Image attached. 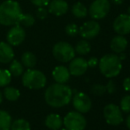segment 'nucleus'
I'll return each instance as SVG.
<instances>
[{
	"instance_id": "obj_30",
	"label": "nucleus",
	"mask_w": 130,
	"mask_h": 130,
	"mask_svg": "<svg viewBox=\"0 0 130 130\" xmlns=\"http://www.w3.org/2000/svg\"><path fill=\"white\" fill-rule=\"evenodd\" d=\"M91 92H92L93 95L95 96H103L104 93L106 92L105 89V86L102 85V84L96 83L94 84V85L91 87Z\"/></svg>"
},
{
	"instance_id": "obj_11",
	"label": "nucleus",
	"mask_w": 130,
	"mask_h": 130,
	"mask_svg": "<svg viewBox=\"0 0 130 130\" xmlns=\"http://www.w3.org/2000/svg\"><path fill=\"white\" fill-rule=\"evenodd\" d=\"M100 29H101V27L98 21H89L85 22L79 28V34L82 38L89 40L96 37L99 34Z\"/></svg>"
},
{
	"instance_id": "obj_27",
	"label": "nucleus",
	"mask_w": 130,
	"mask_h": 130,
	"mask_svg": "<svg viewBox=\"0 0 130 130\" xmlns=\"http://www.w3.org/2000/svg\"><path fill=\"white\" fill-rule=\"evenodd\" d=\"M12 80V74L10 71L6 69H0V87L8 85Z\"/></svg>"
},
{
	"instance_id": "obj_13",
	"label": "nucleus",
	"mask_w": 130,
	"mask_h": 130,
	"mask_svg": "<svg viewBox=\"0 0 130 130\" xmlns=\"http://www.w3.org/2000/svg\"><path fill=\"white\" fill-rule=\"evenodd\" d=\"M88 63L87 60L83 58H75L74 57L69 64L68 70L71 75L73 76H82L88 70Z\"/></svg>"
},
{
	"instance_id": "obj_25",
	"label": "nucleus",
	"mask_w": 130,
	"mask_h": 130,
	"mask_svg": "<svg viewBox=\"0 0 130 130\" xmlns=\"http://www.w3.org/2000/svg\"><path fill=\"white\" fill-rule=\"evenodd\" d=\"M4 95L9 101H16L20 98V91L13 87H7L4 90Z\"/></svg>"
},
{
	"instance_id": "obj_16",
	"label": "nucleus",
	"mask_w": 130,
	"mask_h": 130,
	"mask_svg": "<svg viewBox=\"0 0 130 130\" xmlns=\"http://www.w3.org/2000/svg\"><path fill=\"white\" fill-rule=\"evenodd\" d=\"M14 58V52L8 43H0V63L7 64L12 61Z\"/></svg>"
},
{
	"instance_id": "obj_26",
	"label": "nucleus",
	"mask_w": 130,
	"mask_h": 130,
	"mask_svg": "<svg viewBox=\"0 0 130 130\" xmlns=\"http://www.w3.org/2000/svg\"><path fill=\"white\" fill-rule=\"evenodd\" d=\"M12 130H30V124L28 121L23 119L16 120L11 124Z\"/></svg>"
},
{
	"instance_id": "obj_28",
	"label": "nucleus",
	"mask_w": 130,
	"mask_h": 130,
	"mask_svg": "<svg viewBox=\"0 0 130 130\" xmlns=\"http://www.w3.org/2000/svg\"><path fill=\"white\" fill-rule=\"evenodd\" d=\"M120 108L123 112L125 113L130 112V95L125 96L121 98L120 103Z\"/></svg>"
},
{
	"instance_id": "obj_7",
	"label": "nucleus",
	"mask_w": 130,
	"mask_h": 130,
	"mask_svg": "<svg viewBox=\"0 0 130 130\" xmlns=\"http://www.w3.org/2000/svg\"><path fill=\"white\" fill-rule=\"evenodd\" d=\"M104 117L109 125L119 126L123 122V113L120 108L115 104H108L104 107Z\"/></svg>"
},
{
	"instance_id": "obj_38",
	"label": "nucleus",
	"mask_w": 130,
	"mask_h": 130,
	"mask_svg": "<svg viewBox=\"0 0 130 130\" xmlns=\"http://www.w3.org/2000/svg\"><path fill=\"white\" fill-rule=\"evenodd\" d=\"M112 1L113 4H115V5H121L122 3H123V0H111Z\"/></svg>"
},
{
	"instance_id": "obj_29",
	"label": "nucleus",
	"mask_w": 130,
	"mask_h": 130,
	"mask_svg": "<svg viewBox=\"0 0 130 130\" xmlns=\"http://www.w3.org/2000/svg\"><path fill=\"white\" fill-rule=\"evenodd\" d=\"M66 34L69 36H75L79 34V27L76 24L74 23H69L66 26L65 28Z\"/></svg>"
},
{
	"instance_id": "obj_37",
	"label": "nucleus",
	"mask_w": 130,
	"mask_h": 130,
	"mask_svg": "<svg viewBox=\"0 0 130 130\" xmlns=\"http://www.w3.org/2000/svg\"><path fill=\"white\" fill-rule=\"evenodd\" d=\"M119 54H120V55H119V58H120V59L121 60V61H122V60H124V59H125V58H126V55L124 54L123 52L119 53Z\"/></svg>"
},
{
	"instance_id": "obj_10",
	"label": "nucleus",
	"mask_w": 130,
	"mask_h": 130,
	"mask_svg": "<svg viewBox=\"0 0 130 130\" xmlns=\"http://www.w3.org/2000/svg\"><path fill=\"white\" fill-rule=\"evenodd\" d=\"M26 38V32L24 28L20 25H14L10 30L8 31L6 35L7 43L11 46H18Z\"/></svg>"
},
{
	"instance_id": "obj_32",
	"label": "nucleus",
	"mask_w": 130,
	"mask_h": 130,
	"mask_svg": "<svg viewBox=\"0 0 130 130\" xmlns=\"http://www.w3.org/2000/svg\"><path fill=\"white\" fill-rule=\"evenodd\" d=\"M105 89H106V92H108L109 94L115 93V91H116V85H115L114 80H110L107 82V84L105 85Z\"/></svg>"
},
{
	"instance_id": "obj_31",
	"label": "nucleus",
	"mask_w": 130,
	"mask_h": 130,
	"mask_svg": "<svg viewBox=\"0 0 130 130\" xmlns=\"http://www.w3.org/2000/svg\"><path fill=\"white\" fill-rule=\"evenodd\" d=\"M48 10L45 8L44 6H39L36 11V15L38 19L40 20H44L48 16Z\"/></svg>"
},
{
	"instance_id": "obj_6",
	"label": "nucleus",
	"mask_w": 130,
	"mask_h": 130,
	"mask_svg": "<svg viewBox=\"0 0 130 130\" xmlns=\"http://www.w3.org/2000/svg\"><path fill=\"white\" fill-rule=\"evenodd\" d=\"M63 123L67 130H84L87 126V120L82 113L70 111L65 116Z\"/></svg>"
},
{
	"instance_id": "obj_1",
	"label": "nucleus",
	"mask_w": 130,
	"mask_h": 130,
	"mask_svg": "<svg viewBox=\"0 0 130 130\" xmlns=\"http://www.w3.org/2000/svg\"><path fill=\"white\" fill-rule=\"evenodd\" d=\"M73 90L65 83H54L46 89L44 94L45 101L50 106L60 108L70 103Z\"/></svg>"
},
{
	"instance_id": "obj_39",
	"label": "nucleus",
	"mask_w": 130,
	"mask_h": 130,
	"mask_svg": "<svg viewBox=\"0 0 130 130\" xmlns=\"http://www.w3.org/2000/svg\"><path fill=\"white\" fill-rule=\"evenodd\" d=\"M2 101H3V96H2V93H1V91H0V104H1Z\"/></svg>"
},
{
	"instance_id": "obj_19",
	"label": "nucleus",
	"mask_w": 130,
	"mask_h": 130,
	"mask_svg": "<svg viewBox=\"0 0 130 130\" xmlns=\"http://www.w3.org/2000/svg\"><path fill=\"white\" fill-rule=\"evenodd\" d=\"M21 64L27 68H33L36 65V57L34 53L26 52L21 55Z\"/></svg>"
},
{
	"instance_id": "obj_40",
	"label": "nucleus",
	"mask_w": 130,
	"mask_h": 130,
	"mask_svg": "<svg viewBox=\"0 0 130 130\" xmlns=\"http://www.w3.org/2000/svg\"><path fill=\"white\" fill-rule=\"evenodd\" d=\"M127 14H129L130 15V6L128 7V9H127Z\"/></svg>"
},
{
	"instance_id": "obj_3",
	"label": "nucleus",
	"mask_w": 130,
	"mask_h": 130,
	"mask_svg": "<svg viewBox=\"0 0 130 130\" xmlns=\"http://www.w3.org/2000/svg\"><path fill=\"white\" fill-rule=\"evenodd\" d=\"M99 70L106 78H113L119 75L122 69V62L116 54H106L98 61Z\"/></svg>"
},
{
	"instance_id": "obj_4",
	"label": "nucleus",
	"mask_w": 130,
	"mask_h": 130,
	"mask_svg": "<svg viewBox=\"0 0 130 130\" xmlns=\"http://www.w3.org/2000/svg\"><path fill=\"white\" fill-rule=\"evenodd\" d=\"M22 84L30 89H42L46 84V76L41 71L29 68L23 74Z\"/></svg>"
},
{
	"instance_id": "obj_22",
	"label": "nucleus",
	"mask_w": 130,
	"mask_h": 130,
	"mask_svg": "<svg viewBox=\"0 0 130 130\" xmlns=\"http://www.w3.org/2000/svg\"><path fill=\"white\" fill-rule=\"evenodd\" d=\"M76 53L80 55H87L88 53L90 52L91 51V46L89 44V43L86 40H80L77 43L75 48H74Z\"/></svg>"
},
{
	"instance_id": "obj_35",
	"label": "nucleus",
	"mask_w": 130,
	"mask_h": 130,
	"mask_svg": "<svg viewBox=\"0 0 130 130\" xmlns=\"http://www.w3.org/2000/svg\"><path fill=\"white\" fill-rule=\"evenodd\" d=\"M123 88L125 90L130 91V77H127L123 80Z\"/></svg>"
},
{
	"instance_id": "obj_20",
	"label": "nucleus",
	"mask_w": 130,
	"mask_h": 130,
	"mask_svg": "<svg viewBox=\"0 0 130 130\" xmlns=\"http://www.w3.org/2000/svg\"><path fill=\"white\" fill-rule=\"evenodd\" d=\"M72 13L74 17L82 19L88 15V9L85 5L80 2L75 3L72 7Z\"/></svg>"
},
{
	"instance_id": "obj_23",
	"label": "nucleus",
	"mask_w": 130,
	"mask_h": 130,
	"mask_svg": "<svg viewBox=\"0 0 130 130\" xmlns=\"http://www.w3.org/2000/svg\"><path fill=\"white\" fill-rule=\"evenodd\" d=\"M36 22V18L30 13H26L21 15V17L20 18L19 21H18V25L21 27H31L35 24Z\"/></svg>"
},
{
	"instance_id": "obj_8",
	"label": "nucleus",
	"mask_w": 130,
	"mask_h": 130,
	"mask_svg": "<svg viewBox=\"0 0 130 130\" xmlns=\"http://www.w3.org/2000/svg\"><path fill=\"white\" fill-rule=\"evenodd\" d=\"M111 3L109 0H95L89 6V15L94 20H101L110 12Z\"/></svg>"
},
{
	"instance_id": "obj_18",
	"label": "nucleus",
	"mask_w": 130,
	"mask_h": 130,
	"mask_svg": "<svg viewBox=\"0 0 130 130\" xmlns=\"http://www.w3.org/2000/svg\"><path fill=\"white\" fill-rule=\"evenodd\" d=\"M45 125L52 130H58L63 125V120L58 114H50L45 119Z\"/></svg>"
},
{
	"instance_id": "obj_36",
	"label": "nucleus",
	"mask_w": 130,
	"mask_h": 130,
	"mask_svg": "<svg viewBox=\"0 0 130 130\" xmlns=\"http://www.w3.org/2000/svg\"><path fill=\"white\" fill-rule=\"evenodd\" d=\"M126 124H127V128L130 130V114L128 115V116H127V120H126Z\"/></svg>"
},
{
	"instance_id": "obj_2",
	"label": "nucleus",
	"mask_w": 130,
	"mask_h": 130,
	"mask_svg": "<svg viewBox=\"0 0 130 130\" xmlns=\"http://www.w3.org/2000/svg\"><path fill=\"white\" fill-rule=\"evenodd\" d=\"M22 15L21 5L14 0H5L0 5V24L14 26Z\"/></svg>"
},
{
	"instance_id": "obj_17",
	"label": "nucleus",
	"mask_w": 130,
	"mask_h": 130,
	"mask_svg": "<svg viewBox=\"0 0 130 130\" xmlns=\"http://www.w3.org/2000/svg\"><path fill=\"white\" fill-rule=\"evenodd\" d=\"M70 75L71 74L69 73L68 68L64 66L56 67L52 71V77L58 83H66L67 82H68Z\"/></svg>"
},
{
	"instance_id": "obj_9",
	"label": "nucleus",
	"mask_w": 130,
	"mask_h": 130,
	"mask_svg": "<svg viewBox=\"0 0 130 130\" xmlns=\"http://www.w3.org/2000/svg\"><path fill=\"white\" fill-rule=\"evenodd\" d=\"M73 105L79 112L86 113L90 111L92 107V101L87 94L79 92L73 98Z\"/></svg>"
},
{
	"instance_id": "obj_5",
	"label": "nucleus",
	"mask_w": 130,
	"mask_h": 130,
	"mask_svg": "<svg viewBox=\"0 0 130 130\" xmlns=\"http://www.w3.org/2000/svg\"><path fill=\"white\" fill-rule=\"evenodd\" d=\"M52 54L58 61L67 63L75 57L74 48L67 42H58L53 46Z\"/></svg>"
},
{
	"instance_id": "obj_41",
	"label": "nucleus",
	"mask_w": 130,
	"mask_h": 130,
	"mask_svg": "<svg viewBox=\"0 0 130 130\" xmlns=\"http://www.w3.org/2000/svg\"><path fill=\"white\" fill-rule=\"evenodd\" d=\"M62 130H67V128H66V127H65V128H63V129H62Z\"/></svg>"
},
{
	"instance_id": "obj_21",
	"label": "nucleus",
	"mask_w": 130,
	"mask_h": 130,
	"mask_svg": "<svg viewBox=\"0 0 130 130\" xmlns=\"http://www.w3.org/2000/svg\"><path fill=\"white\" fill-rule=\"evenodd\" d=\"M12 117L5 111L0 110V130H10Z\"/></svg>"
},
{
	"instance_id": "obj_14",
	"label": "nucleus",
	"mask_w": 130,
	"mask_h": 130,
	"mask_svg": "<svg viewBox=\"0 0 130 130\" xmlns=\"http://www.w3.org/2000/svg\"><path fill=\"white\" fill-rule=\"evenodd\" d=\"M68 4L65 0H52L48 4V12L55 16H62L68 11Z\"/></svg>"
},
{
	"instance_id": "obj_12",
	"label": "nucleus",
	"mask_w": 130,
	"mask_h": 130,
	"mask_svg": "<svg viewBox=\"0 0 130 130\" xmlns=\"http://www.w3.org/2000/svg\"><path fill=\"white\" fill-rule=\"evenodd\" d=\"M112 27L118 35H128L130 33V15L125 13L118 15L113 21Z\"/></svg>"
},
{
	"instance_id": "obj_15",
	"label": "nucleus",
	"mask_w": 130,
	"mask_h": 130,
	"mask_svg": "<svg viewBox=\"0 0 130 130\" xmlns=\"http://www.w3.org/2000/svg\"><path fill=\"white\" fill-rule=\"evenodd\" d=\"M127 43H127V40L125 36H121V35H118L111 40L110 47L113 52L119 54V53L125 52L127 47Z\"/></svg>"
},
{
	"instance_id": "obj_33",
	"label": "nucleus",
	"mask_w": 130,
	"mask_h": 130,
	"mask_svg": "<svg viewBox=\"0 0 130 130\" xmlns=\"http://www.w3.org/2000/svg\"><path fill=\"white\" fill-rule=\"evenodd\" d=\"M33 5H35L36 6L39 7V6H46L48 5L49 2L51 0H29Z\"/></svg>"
},
{
	"instance_id": "obj_24",
	"label": "nucleus",
	"mask_w": 130,
	"mask_h": 130,
	"mask_svg": "<svg viewBox=\"0 0 130 130\" xmlns=\"http://www.w3.org/2000/svg\"><path fill=\"white\" fill-rule=\"evenodd\" d=\"M9 71H10L12 75L20 76L22 74L23 71H24L23 65L18 60H12V62L10 65V67H9Z\"/></svg>"
},
{
	"instance_id": "obj_34",
	"label": "nucleus",
	"mask_w": 130,
	"mask_h": 130,
	"mask_svg": "<svg viewBox=\"0 0 130 130\" xmlns=\"http://www.w3.org/2000/svg\"><path fill=\"white\" fill-rule=\"evenodd\" d=\"M87 63L89 67H95L98 65V59L96 58H95V57H91L87 61Z\"/></svg>"
}]
</instances>
